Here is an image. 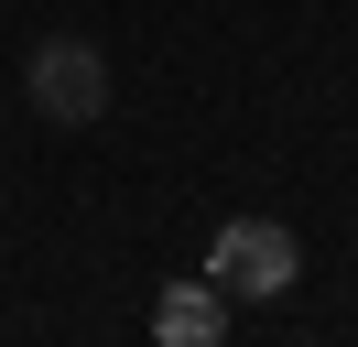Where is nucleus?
Listing matches in <instances>:
<instances>
[{
	"instance_id": "1",
	"label": "nucleus",
	"mask_w": 358,
	"mask_h": 347,
	"mask_svg": "<svg viewBox=\"0 0 358 347\" xmlns=\"http://www.w3.org/2000/svg\"><path fill=\"white\" fill-rule=\"evenodd\" d=\"M293 271H304V239L271 228V217H228V228L206 239V282H217L228 304H271V293H293Z\"/></svg>"
},
{
	"instance_id": "2",
	"label": "nucleus",
	"mask_w": 358,
	"mask_h": 347,
	"mask_svg": "<svg viewBox=\"0 0 358 347\" xmlns=\"http://www.w3.org/2000/svg\"><path fill=\"white\" fill-rule=\"evenodd\" d=\"M22 98L44 108V120L87 130L98 108H109V55H98V43H76V33H44V43H33V65H22Z\"/></svg>"
},
{
	"instance_id": "3",
	"label": "nucleus",
	"mask_w": 358,
	"mask_h": 347,
	"mask_svg": "<svg viewBox=\"0 0 358 347\" xmlns=\"http://www.w3.org/2000/svg\"><path fill=\"white\" fill-rule=\"evenodd\" d=\"M152 337L163 347H217L228 337V293H217V282H163V293H152Z\"/></svg>"
}]
</instances>
